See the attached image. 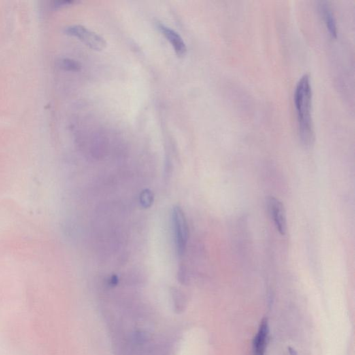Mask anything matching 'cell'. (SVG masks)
Wrapping results in <instances>:
<instances>
[{"label":"cell","instance_id":"7a4b0ae2","mask_svg":"<svg viewBox=\"0 0 355 355\" xmlns=\"http://www.w3.org/2000/svg\"><path fill=\"white\" fill-rule=\"evenodd\" d=\"M172 225L177 254L182 256L188 241L189 229L186 215L180 207L175 206L173 208Z\"/></svg>","mask_w":355,"mask_h":355},{"label":"cell","instance_id":"52a82bcc","mask_svg":"<svg viewBox=\"0 0 355 355\" xmlns=\"http://www.w3.org/2000/svg\"><path fill=\"white\" fill-rule=\"evenodd\" d=\"M319 12L322 14L326 24L327 29L332 38H337L338 29L337 21L331 8L327 2H321L318 5Z\"/></svg>","mask_w":355,"mask_h":355},{"label":"cell","instance_id":"6da1fadb","mask_svg":"<svg viewBox=\"0 0 355 355\" xmlns=\"http://www.w3.org/2000/svg\"><path fill=\"white\" fill-rule=\"evenodd\" d=\"M311 86L310 79L307 75L300 77L296 84L294 92V103L298 125L300 141L305 147L313 144V135L312 118H311Z\"/></svg>","mask_w":355,"mask_h":355},{"label":"cell","instance_id":"8992f818","mask_svg":"<svg viewBox=\"0 0 355 355\" xmlns=\"http://www.w3.org/2000/svg\"><path fill=\"white\" fill-rule=\"evenodd\" d=\"M268 334H269V325L267 319L264 318L260 324L258 333L253 343V354L264 355L267 345Z\"/></svg>","mask_w":355,"mask_h":355},{"label":"cell","instance_id":"277c9868","mask_svg":"<svg viewBox=\"0 0 355 355\" xmlns=\"http://www.w3.org/2000/svg\"><path fill=\"white\" fill-rule=\"evenodd\" d=\"M267 205L269 214L277 231L281 235H285L288 229V224L284 205L275 197H270L268 199Z\"/></svg>","mask_w":355,"mask_h":355},{"label":"cell","instance_id":"30bf717a","mask_svg":"<svg viewBox=\"0 0 355 355\" xmlns=\"http://www.w3.org/2000/svg\"><path fill=\"white\" fill-rule=\"evenodd\" d=\"M72 3H73V2L64 1V0H61V1H60V0H59V1L54 2V6H55L56 7H63V6L70 5Z\"/></svg>","mask_w":355,"mask_h":355},{"label":"cell","instance_id":"ba28073f","mask_svg":"<svg viewBox=\"0 0 355 355\" xmlns=\"http://www.w3.org/2000/svg\"><path fill=\"white\" fill-rule=\"evenodd\" d=\"M60 67L67 71L76 72L81 69L80 63L71 58H63L60 61Z\"/></svg>","mask_w":355,"mask_h":355},{"label":"cell","instance_id":"5b68a950","mask_svg":"<svg viewBox=\"0 0 355 355\" xmlns=\"http://www.w3.org/2000/svg\"><path fill=\"white\" fill-rule=\"evenodd\" d=\"M158 28L162 34L165 36L167 41L172 45L178 55H184L187 51V47L186 43L179 33L163 24H158Z\"/></svg>","mask_w":355,"mask_h":355},{"label":"cell","instance_id":"9c48e42d","mask_svg":"<svg viewBox=\"0 0 355 355\" xmlns=\"http://www.w3.org/2000/svg\"><path fill=\"white\" fill-rule=\"evenodd\" d=\"M154 194L152 191L145 190L143 191L140 195V203L141 206L145 208H149L152 206L154 202Z\"/></svg>","mask_w":355,"mask_h":355},{"label":"cell","instance_id":"3957f363","mask_svg":"<svg viewBox=\"0 0 355 355\" xmlns=\"http://www.w3.org/2000/svg\"><path fill=\"white\" fill-rule=\"evenodd\" d=\"M65 32L68 35L77 38L94 50H102L106 47V41L103 37L86 26L79 24L68 26L65 28Z\"/></svg>","mask_w":355,"mask_h":355}]
</instances>
